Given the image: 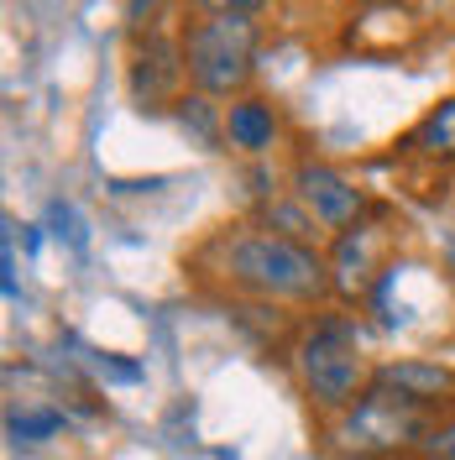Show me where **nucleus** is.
Returning a JSON list of instances; mask_svg holds the SVG:
<instances>
[{
  "label": "nucleus",
  "mask_w": 455,
  "mask_h": 460,
  "mask_svg": "<svg viewBox=\"0 0 455 460\" xmlns=\"http://www.w3.org/2000/svg\"><path fill=\"white\" fill-rule=\"evenodd\" d=\"M278 137V111H272V100H262V94H246V100H236L226 111V142L236 152H267Z\"/></svg>",
  "instance_id": "obj_7"
},
{
  "label": "nucleus",
  "mask_w": 455,
  "mask_h": 460,
  "mask_svg": "<svg viewBox=\"0 0 455 460\" xmlns=\"http://www.w3.org/2000/svg\"><path fill=\"white\" fill-rule=\"evenodd\" d=\"M414 146H419L424 157H455V94L445 105H434V111L414 126Z\"/></svg>",
  "instance_id": "obj_9"
},
{
  "label": "nucleus",
  "mask_w": 455,
  "mask_h": 460,
  "mask_svg": "<svg viewBox=\"0 0 455 460\" xmlns=\"http://www.w3.org/2000/svg\"><path fill=\"white\" fill-rule=\"evenodd\" d=\"M226 278L262 298L309 304L330 288V267L314 257V246L288 241L278 230H236L226 241Z\"/></svg>",
  "instance_id": "obj_2"
},
{
  "label": "nucleus",
  "mask_w": 455,
  "mask_h": 460,
  "mask_svg": "<svg viewBox=\"0 0 455 460\" xmlns=\"http://www.w3.org/2000/svg\"><path fill=\"white\" fill-rule=\"evenodd\" d=\"M183 74L200 94H236L256 74V5H210L183 22Z\"/></svg>",
  "instance_id": "obj_1"
},
{
  "label": "nucleus",
  "mask_w": 455,
  "mask_h": 460,
  "mask_svg": "<svg viewBox=\"0 0 455 460\" xmlns=\"http://www.w3.org/2000/svg\"><path fill=\"white\" fill-rule=\"evenodd\" d=\"M419 460H434V456H419Z\"/></svg>",
  "instance_id": "obj_14"
},
{
  "label": "nucleus",
  "mask_w": 455,
  "mask_h": 460,
  "mask_svg": "<svg viewBox=\"0 0 455 460\" xmlns=\"http://www.w3.org/2000/svg\"><path fill=\"white\" fill-rule=\"evenodd\" d=\"M89 367L111 382H142V367L137 361H120V356H89Z\"/></svg>",
  "instance_id": "obj_11"
},
{
  "label": "nucleus",
  "mask_w": 455,
  "mask_h": 460,
  "mask_svg": "<svg viewBox=\"0 0 455 460\" xmlns=\"http://www.w3.org/2000/svg\"><path fill=\"white\" fill-rule=\"evenodd\" d=\"M293 194H299V204L309 209L319 226L345 230V226H356V215H361V189L351 178H341L330 163H299Z\"/></svg>",
  "instance_id": "obj_5"
},
{
  "label": "nucleus",
  "mask_w": 455,
  "mask_h": 460,
  "mask_svg": "<svg viewBox=\"0 0 455 460\" xmlns=\"http://www.w3.org/2000/svg\"><path fill=\"white\" fill-rule=\"evenodd\" d=\"M382 252V226H345L341 246H335V283L351 293V288H367L371 261Z\"/></svg>",
  "instance_id": "obj_8"
},
{
  "label": "nucleus",
  "mask_w": 455,
  "mask_h": 460,
  "mask_svg": "<svg viewBox=\"0 0 455 460\" xmlns=\"http://www.w3.org/2000/svg\"><path fill=\"white\" fill-rule=\"evenodd\" d=\"M58 429H63V413H58V408H22V413L5 419L11 445H42V439H53Z\"/></svg>",
  "instance_id": "obj_10"
},
{
  "label": "nucleus",
  "mask_w": 455,
  "mask_h": 460,
  "mask_svg": "<svg viewBox=\"0 0 455 460\" xmlns=\"http://www.w3.org/2000/svg\"><path fill=\"white\" fill-rule=\"evenodd\" d=\"M48 220H53V226H58V235H68L74 246H85V230H79V215H74V209H68V204H63V199H58L53 209H48Z\"/></svg>",
  "instance_id": "obj_13"
},
{
  "label": "nucleus",
  "mask_w": 455,
  "mask_h": 460,
  "mask_svg": "<svg viewBox=\"0 0 455 460\" xmlns=\"http://www.w3.org/2000/svg\"><path fill=\"white\" fill-rule=\"evenodd\" d=\"M299 382L319 408H356V402L371 393V372L367 356H361V330L351 319L330 314L319 319L304 345H299Z\"/></svg>",
  "instance_id": "obj_3"
},
{
  "label": "nucleus",
  "mask_w": 455,
  "mask_h": 460,
  "mask_svg": "<svg viewBox=\"0 0 455 460\" xmlns=\"http://www.w3.org/2000/svg\"><path fill=\"white\" fill-rule=\"evenodd\" d=\"M371 387H377V393H393V398H403V402H414V408H424V402L451 398L455 372L429 367V361H382V367L371 372Z\"/></svg>",
  "instance_id": "obj_6"
},
{
  "label": "nucleus",
  "mask_w": 455,
  "mask_h": 460,
  "mask_svg": "<svg viewBox=\"0 0 455 460\" xmlns=\"http://www.w3.org/2000/svg\"><path fill=\"white\" fill-rule=\"evenodd\" d=\"M424 450L434 460H455V419H451V424H434V429H429Z\"/></svg>",
  "instance_id": "obj_12"
},
{
  "label": "nucleus",
  "mask_w": 455,
  "mask_h": 460,
  "mask_svg": "<svg viewBox=\"0 0 455 460\" xmlns=\"http://www.w3.org/2000/svg\"><path fill=\"white\" fill-rule=\"evenodd\" d=\"M335 439L351 445V450H361V456H377V450L414 445V439L424 445L429 429H424V419H419V408H414V402H403V398H393V393H377V387H371L367 398L341 419Z\"/></svg>",
  "instance_id": "obj_4"
}]
</instances>
